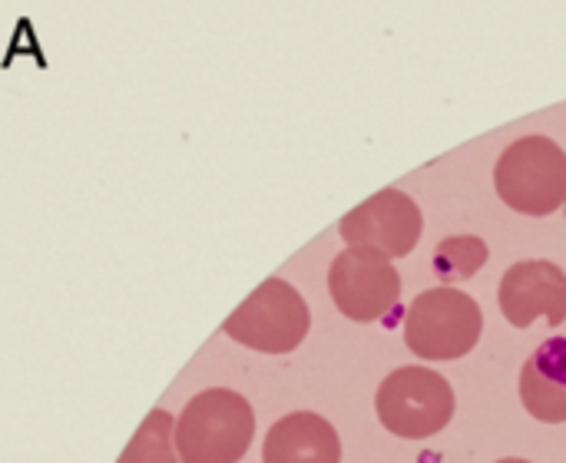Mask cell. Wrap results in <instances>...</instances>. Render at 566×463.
Instances as JSON below:
<instances>
[{
	"label": "cell",
	"mask_w": 566,
	"mask_h": 463,
	"mask_svg": "<svg viewBox=\"0 0 566 463\" xmlns=\"http://www.w3.org/2000/svg\"><path fill=\"white\" fill-rule=\"evenodd\" d=\"M255 438L252 404L232 388L196 394L176 418V451L186 463H239Z\"/></svg>",
	"instance_id": "obj_1"
},
{
	"label": "cell",
	"mask_w": 566,
	"mask_h": 463,
	"mask_svg": "<svg viewBox=\"0 0 566 463\" xmlns=\"http://www.w3.org/2000/svg\"><path fill=\"white\" fill-rule=\"evenodd\" d=\"M494 189L507 209L544 219L566 202V152L551 136H521L494 166Z\"/></svg>",
	"instance_id": "obj_2"
},
{
	"label": "cell",
	"mask_w": 566,
	"mask_h": 463,
	"mask_svg": "<svg viewBox=\"0 0 566 463\" xmlns=\"http://www.w3.org/2000/svg\"><path fill=\"white\" fill-rule=\"evenodd\" d=\"M484 332L481 305L461 288L421 292L405 318V341L421 361H458L471 355Z\"/></svg>",
	"instance_id": "obj_3"
},
{
	"label": "cell",
	"mask_w": 566,
	"mask_h": 463,
	"mask_svg": "<svg viewBox=\"0 0 566 463\" xmlns=\"http://www.w3.org/2000/svg\"><path fill=\"white\" fill-rule=\"evenodd\" d=\"M454 408L458 398L448 378L421 365L391 371L375 398V411L385 431L405 441H424L441 434L451 424Z\"/></svg>",
	"instance_id": "obj_4"
},
{
	"label": "cell",
	"mask_w": 566,
	"mask_h": 463,
	"mask_svg": "<svg viewBox=\"0 0 566 463\" xmlns=\"http://www.w3.org/2000/svg\"><path fill=\"white\" fill-rule=\"evenodd\" d=\"M312 328V312L295 285L285 278H265L222 325V332L242 348L262 355L295 351Z\"/></svg>",
	"instance_id": "obj_5"
},
{
	"label": "cell",
	"mask_w": 566,
	"mask_h": 463,
	"mask_svg": "<svg viewBox=\"0 0 566 463\" xmlns=\"http://www.w3.org/2000/svg\"><path fill=\"white\" fill-rule=\"evenodd\" d=\"M421 229H424L421 209L401 189L375 192L371 199L355 206L338 225L348 249H361L388 262L411 255L421 239Z\"/></svg>",
	"instance_id": "obj_6"
},
{
	"label": "cell",
	"mask_w": 566,
	"mask_h": 463,
	"mask_svg": "<svg viewBox=\"0 0 566 463\" xmlns=\"http://www.w3.org/2000/svg\"><path fill=\"white\" fill-rule=\"evenodd\" d=\"M328 292L335 308L358 325H375L381 322L401 298V275L395 262L361 252V249H345L335 255L328 269Z\"/></svg>",
	"instance_id": "obj_7"
},
{
	"label": "cell",
	"mask_w": 566,
	"mask_h": 463,
	"mask_svg": "<svg viewBox=\"0 0 566 463\" xmlns=\"http://www.w3.org/2000/svg\"><path fill=\"white\" fill-rule=\"evenodd\" d=\"M497 305L514 328L547 322L551 328L566 322V272L547 259L514 262L497 288Z\"/></svg>",
	"instance_id": "obj_8"
},
{
	"label": "cell",
	"mask_w": 566,
	"mask_h": 463,
	"mask_svg": "<svg viewBox=\"0 0 566 463\" xmlns=\"http://www.w3.org/2000/svg\"><path fill=\"white\" fill-rule=\"evenodd\" d=\"M262 463H342L338 431L312 411L285 414L265 434Z\"/></svg>",
	"instance_id": "obj_9"
},
{
	"label": "cell",
	"mask_w": 566,
	"mask_h": 463,
	"mask_svg": "<svg viewBox=\"0 0 566 463\" xmlns=\"http://www.w3.org/2000/svg\"><path fill=\"white\" fill-rule=\"evenodd\" d=\"M521 401L534 421L566 424V338L544 341L524 361Z\"/></svg>",
	"instance_id": "obj_10"
},
{
	"label": "cell",
	"mask_w": 566,
	"mask_h": 463,
	"mask_svg": "<svg viewBox=\"0 0 566 463\" xmlns=\"http://www.w3.org/2000/svg\"><path fill=\"white\" fill-rule=\"evenodd\" d=\"M116 463H186L176 451V418L169 411H149Z\"/></svg>",
	"instance_id": "obj_11"
},
{
	"label": "cell",
	"mask_w": 566,
	"mask_h": 463,
	"mask_svg": "<svg viewBox=\"0 0 566 463\" xmlns=\"http://www.w3.org/2000/svg\"><path fill=\"white\" fill-rule=\"evenodd\" d=\"M484 265H488V242L478 239V235H454V239H444V242L434 249V259H431L434 275H438L441 285H448V288H454V282L474 278Z\"/></svg>",
	"instance_id": "obj_12"
},
{
	"label": "cell",
	"mask_w": 566,
	"mask_h": 463,
	"mask_svg": "<svg viewBox=\"0 0 566 463\" xmlns=\"http://www.w3.org/2000/svg\"><path fill=\"white\" fill-rule=\"evenodd\" d=\"M497 463H531V461H524V457H504V461H497Z\"/></svg>",
	"instance_id": "obj_13"
}]
</instances>
